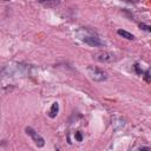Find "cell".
Segmentation results:
<instances>
[{
	"mask_svg": "<svg viewBox=\"0 0 151 151\" xmlns=\"http://www.w3.org/2000/svg\"><path fill=\"white\" fill-rule=\"evenodd\" d=\"M44 7L47 8H54L60 4V0H38Z\"/></svg>",
	"mask_w": 151,
	"mask_h": 151,
	"instance_id": "5b68a950",
	"label": "cell"
},
{
	"mask_svg": "<svg viewBox=\"0 0 151 151\" xmlns=\"http://www.w3.org/2000/svg\"><path fill=\"white\" fill-rule=\"evenodd\" d=\"M94 58L101 63H109V61L114 60V55L110 52H98L94 54Z\"/></svg>",
	"mask_w": 151,
	"mask_h": 151,
	"instance_id": "277c9868",
	"label": "cell"
},
{
	"mask_svg": "<svg viewBox=\"0 0 151 151\" xmlns=\"http://www.w3.org/2000/svg\"><path fill=\"white\" fill-rule=\"evenodd\" d=\"M76 37L80 41H83V42H85V44H87L88 46H92V47H100V46L104 45L103 41L100 40V38L98 37V34L94 33L90 28L81 27V28L77 29L76 31Z\"/></svg>",
	"mask_w": 151,
	"mask_h": 151,
	"instance_id": "6da1fadb",
	"label": "cell"
},
{
	"mask_svg": "<svg viewBox=\"0 0 151 151\" xmlns=\"http://www.w3.org/2000/svg\"><path fill=\"white\" fill-rule=\"evenodd\" d=\"M74 138H76V140H78V142H81V140H83V136H81V133H80L79 131L74 133Z\"/></svg>",
	"mask_w": 151,
	"mask_h": 151,
	"instance_id": "30bf717a",
	"label": "cell"
},
{
	"mask_svg": "<svg viewBox=\"0 0 151 151\" xmlns=\"http://www.w3.org/2000/svg\"><path fill=\"white\" fill-rule=\"evenodd\" d=\"M58 112H59V104H58V101H54V103H52V106H51L50 112H48L50 118H55Z\"/></svg>",
	"mask_w": 151,
	"mask_h": 151,
	"instance_id": "8992f818",
	"label": "cell"
},
{
	"mask_svg": "<svg viewBox=\"0 0 151 151\" xmlns=\"http://www.w3.org/2000/svg\"><path fill=\"white\" fill-rule=\"evenodd\" d=\"M143 77H144V79L147 81V83H150L151 81V74H150V72L149 71H145V72H143Z\"/></svg>",
	"mask_w": 151,
	"mask_h": 151,
	"instance_id": "9c48e42d",
	"label": "cell"
},
{
	"mask_svg": "<svg viewBox=\"0 0 151 151\" xmlns=\"http://www.w3.org/2000/svg\"><path fill=\"white\" fill-rule=\"evenodd\" d=\"M117 33H118V35H120V37H123V38H125V39H127V40H133V39H134V35L131 34L130 32L125 31V29H118Z\"/></svg>",
	"mask_w": 151,
	"mask_h": 151,
	"instance_id": "52a82bcc",
	"label": "cell"
},
{
	"mask_svg": "<svg viewBox=\"0 0 151 151\" xmlns=\"http://www.w3.org/2000/svg\"><path fill=\"white\" fill-rule=\"evenodd\" d=\"M134 68H136V71H137L138 74H143L144 71L140 68V65H139V64H136V65H134Z\"/></svg>",
	"mask_w": 151,
	"mask_h": 151,
	"instance_id": "8fae6325",
	"label": "cell"
},
{
	"mask_svg": "<svg viewBox=\"0 0 151 151\" xmlns=\"http://www.w3.org/2000/svg\"><path fill=\"white\" fill-rule=\"evenodd\" d=\"M139 27H140L143 31H146V32H150V33H151V25H146V24H139Z\"/></svg>",
	"mask_w": 151,
	"mask_h": 151,
	"instance_id": "ba28073f",
	"label": "cell"
},
{
	"mask_svg": "<svg viewBox=\"0 0 151 151\" xmlns=\"http://www.w3.org/2000/svg\"><path fill=\"white\" fill-rule=\"evenodd\" d=\"M87 74L94 81H104L107 79L106 73L97 66H88L87 67Z\"/></svg>",
	"mask_w": 151,
	"mask_h": 151,
	"instance_id": "7a4b0ae2",
	"label": "cell"
},
{
	"mask_svg": "<svg viewBox=\"0 0 151 151\" xmlns=\"http://www.w3.org/2000/svg\"><path fill=\"white\" fill-rule=\"evenodd\" d=\"M138 150H151V147L150 146H139V147H137Z\"/></svg>",
	"mask_w": 151,
	"mask_h": 151,
	"instance_id": "7c38bea8",
	"label": "cell"
},
{
	"mask_svg": "<svg viewBox=\"0 0 151 151\" xmlns=\"http://www.w3.org/2000/svg\"><path fill=\"white\" fill-rule=\"evenodd\" d=\"M25 131H26V133L32 138V140L34 142V144H35L38 147H42V146L45 145V139H44L34 129L27 126V127L25 129Z\"/></svg>",
	"mask_w": 151,
	"mask_h": 151,
	"instance_id": "3957f363",
	"label": "cell"
}]
</instances>
